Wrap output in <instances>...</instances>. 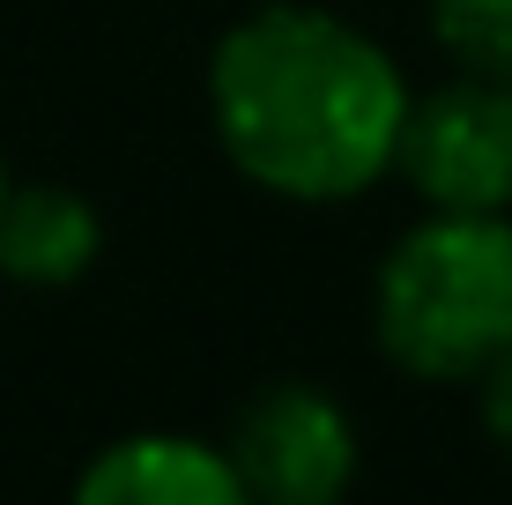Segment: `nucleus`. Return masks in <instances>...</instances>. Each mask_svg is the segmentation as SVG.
<instances>
[{"label": "nucleus", "instance_id": "obj_1", "mask_svg": "<svg viewBox=\"0 0 512 505\" xmlns=\"http://www.w3.org/2000/svg\"><path fill=\"white\" fill-rule=\"evenodd\" d=\"M216 142L282 201H357L394 171L409 82L394 52L305 0L253 8L208 60Z\"/></svg>", "mask_w": 512, "mask_h": 505}, {"label": "nucleus", "instance_id": "obj_2", "mask_svg": "<svg viewBox=\"0 0 512 505\" xmlns=\"http://www.w3.org/2000/svg\"><path fill=\"white\" fill-rule=\"evenodd\" d=\"M372 335L409 379H483L512 350V216H446L386 246Z\"/></svg>", "mask_w": 512, "mask_h": 505}, {"label": "nucleus", "instance_id": "obj_3", "mask_svg": "<svg viewBox=\"0 0 512 505\" xmlns=\"http://www.w3.org/2000/svg\"><path fill=\"white\" fill-rule=\"evenodd\" d=\"M394 171L423 208L512 216V75H453L409 97Z\"/></svg>", "mask_w": 512, "mask_h": 505}, {"label": "nucleus", "instance_id": "obj_4", "mask_svg": "<svg viewBox=\"0 0 512 505\" xmlns=\"http://www.w3.org/2000/svg\"><path fill=\"white\" fill-rule=\"evenodd\" d=\"M223 454L253 505H342L357 483V424L327 387L282 379L238 409Z\"/></svg>", "mask_w": 512, "mask_h": 505}, {"label": "nucleus", "instance_id": "obj_5", "mask_svg": "<svg viewBox=\"0 0 512 505\" xmlns=\"http://www.w3.org/2000/svg\"><path fill=\"white\" fill-rule=\"evenodd\" d=\"M67 505H253L223 446L186 431H134L82 461Z\"/></svg>", "mask_w": 512, "mask_h": 505}, {"label": "nucleus", "instance_id": "obj_6", "mask_svg": "<svg viewBox=\"0 0 512 505\" xmlns=\"http://www.w3.org/2000/svg\"><path fill=\"white\" fill-rule=\"evenodd\" d=\"M104 223L75 186H8L0 201V275L23 290H67L97 268Z\"/></svg>", "mask_w": 512, "mask_h": 505}, {"label": "nucleus", "instance_id": "obj_7", "mask_svg": "<svg viewBox=\"0 0 512 505\" xmlns=\"http://www.w3.org/2000/svg\"><path fill=\"white\" fill-rule=\"evenodd\" d=\"M431 38L468 75H512V0H431Z\"/></svg>", "mask_w": 512, "mask_h": 505}, {"label": "nucleus", "instance_id": "obj_8", "mask_svg": "<svg viewBox=\"0 0 512 505\" xmlns=\"http://www.w3.org/2000/svg\"><path fill=\"white\" fill-rule=\"evenodd\" d=\"M483 424H490V439L512 454V350L483 372Z\"/></svg>", "mask_w": 512, "mask_h": 505}, {"label": "nucleus", "instance_id": "obj_9", "mask_svg": "<svg viewBox=\"0 0 512 505\" xmlns=\"http://www.w3.org/2000/svg\"><path fill=\"white\" fill-rule=\"evenodd\" d=\"M0 201H8V164H0Z\"/></svg>", "mask_w": 512, "mask_h": 505}]
</instances>
